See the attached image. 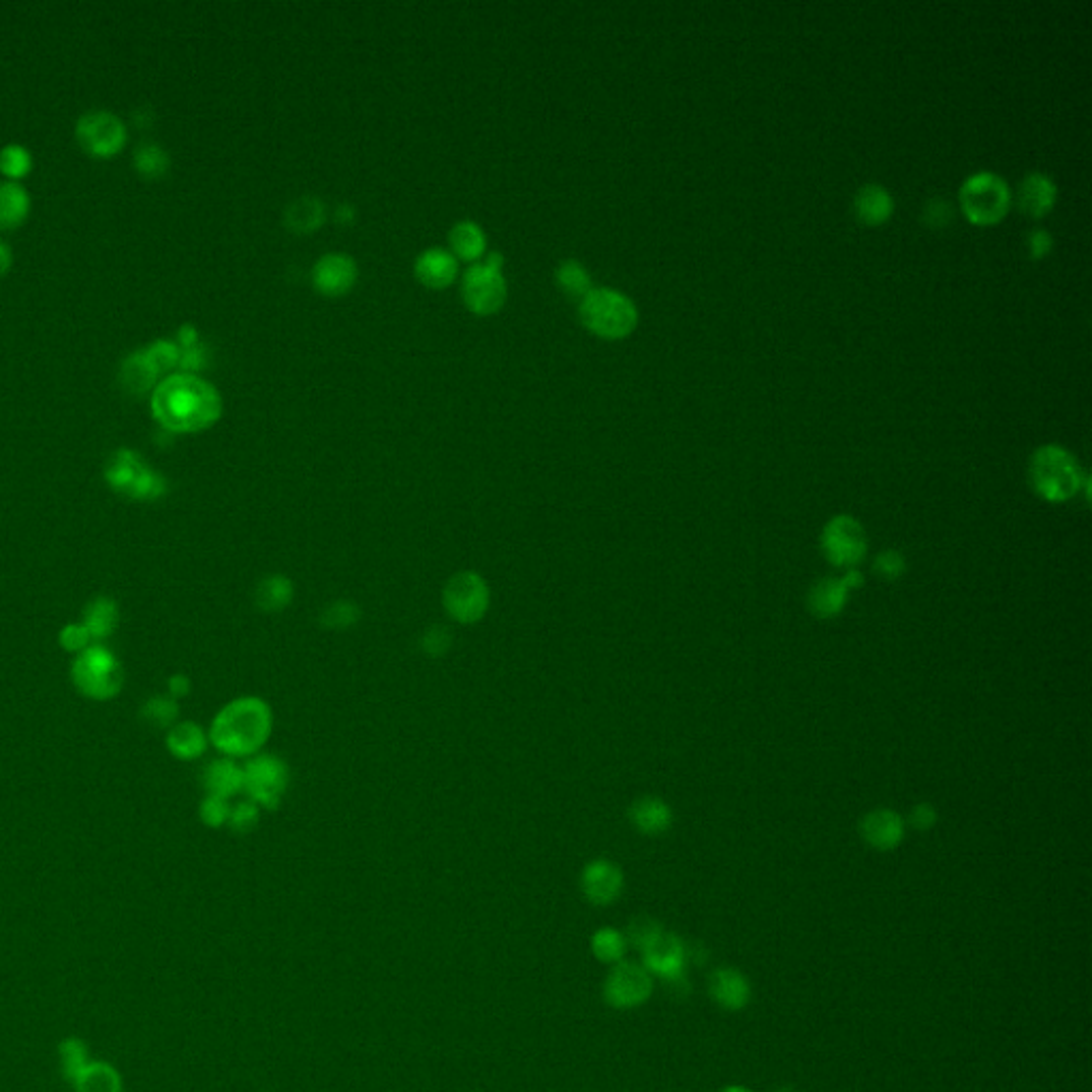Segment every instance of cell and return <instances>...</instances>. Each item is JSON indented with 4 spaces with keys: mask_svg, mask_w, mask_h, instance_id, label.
<instances>
[{
    "mask_svg": "<svg viewBox=\"0 0 1092 1092\" xmlns=\"http://www.w3.org/2000/svg\"><path fill=\"white\" fill-rule=\"evenodd\" d=\"M152 414L169 432L195 434L216 423L222 399L216 387L195 374H169L152 393Z\"/></svg>",
    "mask_w": 1092,
    "mask_h": 1092,
    "instance_id": "1",
    "label": "cell"
},
{
    "mask_svg": "<svg viewBox=\"0 0 1092 1092\" xmlns=\"http://www.w3.org/2000/svg\"><path fill=\"white\" fill-rule=\"evenodd\" d=\"M273 715L261 698L246 696L229 702L213 717L209 741L227 758H250L263 749L271 736Z\"/></svg>",
    "mask_w": 1092,
    "mask_h": 1092,
    "instance_id": "2",
    "label": "cell"
},
{
    "mask_svg": "<svg viewBox=\"0 0 1092 1092\" xmlns=\"http://www.w3.org/2000/svg\"><path fill=\"white\" fill-rule=\"evenodd\" d=\"M1029 483L1045 502H1067L1080 494L1086 474L1080 461L1058 444L1039 446L1029 461Z\"/></svg>",
    "mask_w": 1092,
    "mask_h": 1092,
    "instance_id": "3",
    "label": "cell"
},
{
    "mask_svg": "<svg viewBox=\"0 0 1092 1092\" xmlns=\"http://www.w3.org/2000/svg\"><path fill=\"white\" fill-rule=\"evenodd\" d=\"M583 325L599 337L621 339L638 325V308L615 288H591L581 302Z\"/></svg>",
    "mask_w": 1092,
    "mask_h": 1092,
    "instance_id": "4",
    "label": "cell"
},
{
    "mask_svg": "<svg viewBox=\"0 0 1092 1092\" xmlns=\"http://www.w3.org/2000/svg\"><path fill=\"white\" fill-rule=\"evenodd\" d=\"M958 203L967 220L977 227L1001 222L1012 207L1010 184L992 171H977L960 186Z\"/></svg>",
    "mask_w": 1092,
    "mask_h": 1092,
    "instance_id": "5",
    "label": "cell"
},
{
    "mask_svg": "<svg viewBox=\"0 0 1092 1092\" xmlns=\"http://www.w3.org/2000/svg\"><path fill=\"white\" fill-rule=\"evenodd\" d=\"M105 478L120 494L143 502L158 500L167 489L165 478L128 448L114 453L110 463H107Z\"/></svg>",
    "mask_w": 1092,
    "mask_h": 1092,
    "instance_id": "6",
    "label": "cell"
},
{
    "mask_svg": "<svg viewBox=\"0 0 1092 1092\" xmlns=\"http://www.w3.org/2000/svg\"><path fill=\"white\" fill-rule=\"evenodd\" d=\"M442 602L446 615L461 626H472L487 615L491 604V591L478 572L461 570L448 578L444 585Z\"/></svg>",
    "mask_w": 1092,
    "mask_h": 1092,
    "instance_id": "7",
    "label": "cell"
},
{
    "mask_svg": "<svg viewBox=\"0 0 1092 1092\" xmlns=\"http://www.w3.org/2000/svg\"><path fill=\"white\" fill-rule=\"evenodd\" d=\"M73 681L88 698L110 700L122 688V666L107 649L88 647L73 663Z\"/></svg>",
    "mask_w": 1092,
    "mask_h": 1092,
    "instance_id": "8",
    "label": "cell"
},
{
    "mask_svg": "<svg viewBox=\"0 0 1092 1092\" xmlns=\"http://www.w3.org/2000/svg\"><path fill=\"white\" fill-rule=\"evenodd\" d=\"M504 259L494 252L483 265L469 267L463 275V302L476 314L498 312L508 297V286L502 275Z\"/></svg>",
    "mask_w": 1092,
    "mask_h": 1092,
    "instance_id": "9",
    "label": "cell"
},
{
    "mask_svg": "<svg viewBox=\"0 0 1092 1092\" xmlns=\"http://www.w3.org/2000/svg\"><path fill=\"white\" fill-rule=\"evenodd\" d=\"M820 542L826 560L837 568L853 570L866 555V531L858 519L849 515L832 517L822 531Z\"/></svg>",
    "mask_w": 1092,
    "mask_h": 1092,
    "instance_id": "10",
    "label": "cell"
},
{
    "mask_svg": "<svg viewBox=\"0 0 1092 1092\" xmlns=\"http://www.w3.org/2000/svg\"><path fill=\"white\" fill-rule=\"evenodd\" d=\"M288 787V766L275 756H254L244 766V789L254 805L273 811Z\"/></svg>",
    "mask_w": 1092,
    "mask_h": 1092,
    "instance_id": "11",
    "label": "cell"
},
{
    "mask_svg": "<svg viewBox=\"0 0 1092 1092\" xmlns=\"http://www.w3.org/2000/svg\"><path fill=\"white\" fill-rule=\"evenodd\" d=\"M77 139L92 156H114L126 141V128L112 112H88L77 122Z\"/></svg>",
    "mask_w": 1092,
    "mask_h": 1092,
    "instance_id": "12",
    "label": "cell"
},
{
    "mask_svg": "<svg viewBox=\"0 0 1092 1092\" xmlns=\"http://www.w3.org/2000/svg\"><path fill=\"white\" fill-rule=\"evenodd\" d=\"M653 992L651 973L638 962H619L604 983V997L617 1010H632Z\"/></svg>",
    "mask_w": 1092,
    "mask_h": 1092,
    "instance_id": "13",
    "label": "cell"
},
{
    "mask_svg": "<svg viewBox=\"0 0 1092 1092\" xmlns=\"http://www.w3.org/2000/svg\"><path fill=\"white\" fill-rule=\"evenodd\" d=\"M862 583L864 578L858 570H847L843 578H822L809 591V611L820 619L837 617L847 604L849 591Z\"/></svg>",
    "mask_w": 1092,
    "mask_h": 1092,
    "instance_id": "14",
    "label": "cell"
},
{
    "mask_svg": "<svg viewBox=\"0 0 1092 1092\" xmlns=\"http://www.w3.org/2000/svg\"><path fill=\"white\" fill-rule=\"evenodd\" d=\"M642 962H645L642 967H645L649 973H655L670 983H677V981H683V971H685L688 956H685L683 941L677 935L663 930L655 941H651V944L642 950Z\"/></svg>",
    "mask_w": 1092,
    "mask_h": 1092,
    "instance_id": "15",
    "label": "cell"
},
{
    "mask_svg": "<svg viewBox=\"0 0 1092 1092\" xmlns=\"http://www.w3.org/2000/svg\"><path fill=\"white\" fill-rule=\"evenodd\" d=\"M581 886L587 901L604 907L615 903L624 890V873L611 860H593L583 871Z\"/></svg>",
    "mask_w": 1092,
    "mask_h": 1092,
    "instance_id": "16",
    "label": "cell"
},
{
    "mask_svg": "<svg viewBox=\"0 0 1092 1092\" xmlns=\"http://www.w3.org/2000/svg\"><path fill=\"white\" fill-rule=\"evenodd\" d=\"M1056 184L1050 176L1041 174V171H1033L1026 178L1020 180L1016 190V205L1022 213L1031 218H1043L1045 213H1050L1056 203Z\"/></svg>",
    "mask_w": 1092,
    "mask_h": 1092,
    "instance_id": "17",
    "label": "cell"
},
{
    "mask_svg": "<svg viewBox=\"0 0 1092 1092\" xmlns=\"http://www.w3.org/2000/svg\"><path fill=\"white\" fill-rule=\"evenodd\" d=\"M860 834L864 843L880 851H890L901 845L905 837V822L892 809H875L862 818Z\"/></svg>",
    "mask_w": 1092,
    "mask_h": 1092,
    "instance_id": "18",
    "label": "cell"
},
{
    "mask_svg": "<svg viewBox=\"0 0 1092 1092\" xmlns=\"http://www.w3.org/2000/svg\"><path fill=\"white\" fill-rule=\"evenodd\" d=\"M357 282V263L348 254H325L314 265V284L325 295H344Z\"/></svg>",
    "mask_w": 1092,
    "mask_h": 1092,
    "instance_id": "19",
    "label": "cell"
},
{
    "mask_svg": "<svg viewBox=\"0 0 1092 1092\" xmlns=\"http://www.w3.org/2000/svg\"><path fill=\"white\" fill-rule=\"evenodd\" d=\"M709 992L715 1003H719L727 1012H738L752 999V986L747 977L730 967H723L711 973Z\"/></svg>",
    "mask_w": 1092,
    "mask_h": 1092,
    "instance_id": "20",
    "label": "cell"
},
{
    "mask_svg": "<svg viewBox=\"0 0 1092 1092\" xmlns=\"http://www.w3.org/2000/svg\"><path fill=\"white\" fill-rule=\"evenodd\" d=\"M853 211L862 224L880 227L894 213V197L882 184H864L855 192Z\"/></svg>",
    "mask_w": 1092,
    "mask_h": 1092,
    "instance_id": "21",
    "label": "cell"
},
{
    "mask_svg": "<svg viewBox=\"0 0 1092 1092\" xmlns=\"http://www.w3.org/2000/svg\"><path fill=\"white\" fill-rule=\"evenodd\" d=\"M414 271L423 284L432 288H444L455 280L457 261L451 252L442 248H430L416 259Z\"/></svg>",
    "mask_w": 1092,
    "mask_h": 1092,
    "instance_id": "22",
    "label": "cell"
},
{
    "mask_svg": "<svg viewBox=\"0 0 1092 1092\" xmlns=\"http://www.w3.org/2000/svg\"><path fill=\"white\" fill-rule=\"evenodd\" d=\"M630 822L642 834H661L672 826V809L655 796H642L630 807Z\"/></svg>",
    "mask_w": 1092,
    "mask_h": 1092,
    "instance_id": "23",
    "label": "cell"
},
{
    "mask_svg": "<svg viewBox=\"0 0 1092 1092\" xmlns=\"http://www.w3.org/2000/svg\"><path fill=\"white\" fill-rule=\"evenodd\" d=\"M205 787L211 796L231 798L244 789V768L233 762V758L213 760L205 768Z\"/></svg>",
    "mask_w": 1092,
    "mask_h": 1092,
    "instance_id": "24",
    "label": "cell"
},
{
    "mask_svg": "<svg viewBox=\"0 0 1092 1092\" xmlns=\"http://www.w3.org/2000/svg\"><path fill=\"white\" fill-rule=\"evenodd\" d=\"M156 380H158V372L154 370L152 363H149L145 350H137L122 361L120 382L128 393L141 395V393L152 391L156 387Z\"/></svg>",
    "mask_w": 1092,
    "mask_h": 1092,
    "instance_id": "25",
    "label": "cell"
},
{
    "mask_svg": "<svg viewBox=\"0 0 1092 1092\" xmlns=\"http://www.w3.org/2000/svg\"><path fill=\"white\" fill-rule=\"evenodd\" d=\"M167 747L180 760H197L205 752L207 736L197 723L184 721L171 727L167 734Z\"/></svg>",
    "mask_w": 1092,
    "mask_h": 1092,
    "instance_id": "26",
    "label": "cell"
},
{
    "mask_svg": "<svg viewBox=\"0 0 1092 1092\" xmlns=\"http://www.w3.org/2000/svg\"><path fill=\"white\" fill-rule=\"evenodd\" d=\"M30 211V197L17 182L0 184V231L15 229L24 222Z\"/></svg>",
    "mask_w": 1092,
    "mask_h": 1092,
    "instance_id": "27",
    "label": "cell"
},
{
    "mask_svg": "<svg viewBox=\"0 0 1092 1092\" xmlns=\"http://www.w3.org/2000/svg\"><path fill=\"white\" fill-rule=\"evenodd\" d=\"M295 595V587L282 574H271L259 583L254 591V602L265 613H280L284 611Z\"/></svg>",
    "mask_w": 1092,
    "mask_h": 1092,
    "instance_id": "28",
    "label": "cell"
},
{
    "mask_svg": "<svg viewBox=\"0 0 1092 1092\" xmlns=\"http://www.w3.org/2000/svg\"><path fill=\"white\" fill-rule=\"evenodd\" d=\"M284 222L295 233H310L325 222V203L316 197H302L288 205Z\"/></svg>",
    "mask_w": 1092,
    "mask_h": 1092,
    "instance_id": "29",
    "label": "cell"
},
{
    "mask_svg": "<svg viewBox=\"0 0 1092 1092\" xmlns=\"http://www.w3.org/2000/svg\"><path fill=\"white\" fill-rule=\"evenodd\" d=\"M448 242H451L453 246V252L457 256H461V259L465 261H474L478 259V256H483L485 252V246H487V238L483 229L476 224V222H459L451 229V233H448Z\"/></svg>",
    "mask_w": 1092,
    "mask_h": 1092,
    "instance_id": "30",
    "label": "cell"
},
{
    "mask_svg": "<svg viewBox=\"0 0 1092 1092\" xmlns=\"http://www.w3.org/2000/svg\"><path fill=\"white\" fill-rule=\"evenodd\" d=\"M116 621H118V608L116 604L112 602V599L107 597H99L94 599V602L83 611V628L88 630L90 638H107L114 630H116Z\"/></svg>",
    "mask_w": 1092,
    "mask_h": 1092,
    "instance_id": "31",
    "label": "cell"
},
{
    "mask_svg": "<svg viewBox=\"0 0 1092 1092\" xmlns=\"http://www.w3.org/2000/svg\"><path fill=\"white\" fill-rule=\"evenodd\" d=\"M135 167L141 176L145 178H160L169 169V156L165 149L156 143H141L135 149Z\"/></svg>",
    "mask_w": 1092,
    "mask_h": 1092,
    "instance_id": "32",
    "label": "cell"
},
{
    "mask_svg": "<svg viewBox=\"0 0 1092 1092\" xmlns=\"http://www.w3.org/2000/svg\"><path fill=\"white\" fill-rule=\"evenodd\" d=\"M361 608L352 599H337V602L325 606L323 615H320V624L329 630H348L359 624Z\"/></svg>",
    "mask_w": 1092,
    "mask_h": 1092,
    "instance_id": "33",
    "label": "cell"
},
{
    "mask_svg": "<svg viewBox=\"0 0 1092 1092\" xmlns=\"http://www.w3.org/2000/svg\"><path fill=\"white\" fill-rule=\"evenodd\" d=\"M557 282L574 297H585L593 288L589 271L578 261H564L557 269Z\"/></svg>",
    "mask_w": 1092,
    "mask_h": 1092,
    "instance_id": "34",
    "label": "cell"
},
{
    "mask_svg": "<svg viewBox=\"0 0 1092 1092\" xmlns=\"http://www.w3.org/2000/svg\"><path fill=\"white\" fill-rule=\"evenodd\" d=\"M593 954L602 962H619L626 954V937L615 928H602L593 935Z\"/></svg>",
    "mask_w": 1092,
    "mask_h": 1092,
    "instance_id": "35",
    "label": "cell"
},
{
    "mask_svg": "<svg viewBox=\"0 0 1092 1092\" xmlns=\"http://www.w3.org/2000/svg\"><path fill=\"white\" fill-rule=\"evenodd\" d=\"M30 167H33V156L24 145L11 143L0 149V171H3L7 178L11 180L24 178L30 171Z\"/></svg>",
    "mask_w": 1092,
    "mask_h": 1092,
    "instance_id": "36",
    "label": "cell"
},
{
    "mask_svg": "<svg viewBox=\"0 0 1092 1092\" xmlns=\"http://www.w3.org/2000/svg\"><path fill=\"white\" fill-rule=\"evenodd\" d=\"M143 350H145L149 363H152L154 370L158 372V376L169 374L174 368H180V346L176 344V341L158 339V341H154V344H149Z\"/></svg>",
    "mask_w": 1092,
    "mask_h": 1092,
    "instance_id": "37",
    "label": "cell"
},
{
    "mask_svg": "<svg viewBox=\"0 0 1092 1092\" xmlns=\"http://www.w3.org/2000/svg\"><path fill=\"white\" fill-rule=\"evenodd\" d=\"M143 717L158 727H174L178 719V704L171 698H152L143 706Z\"/></svg>",
    "mask_w": 1092,
    "mask_h": 1092,
    "instance_id": "38",
    "label": "cell"
},
{
    "mask_svg": "<svg viewBox=\"0 0 1092 1092\" xmlns=\"http://www.w3.org/2000/svg\"><path fill=\"white\" fill-rule=\"evenodd\" d=\"M875 574L886 578V581H896V578H901L907 570V562L905 557L898 553V551H882L880 555L875 557Z\"/></svg>",
    "mask_w": 1092,
    "mask_h": 1092,
    "instance_id": "39",
    "label": "cell"
},
{
    "mask_svg": "<svg viewBox=\"0 0 1092 1092\" xmlns=\"http://www.w3.org/2000/svg\"><path fill=\"white\" fill-rule=\"evenodd\" d=\"M661 933H663V928L655 922L653 917H636V919H632V924L628 928V939H630V944H634L642 952Z\"/></svg>",
    "mask_w": 1092,
    "mask_h": 1092,
    "instance_id": "40",
    "label": "cell"
},
{
    "mask_svg": "<svg viewBox=\"0 0 1092 1092\" xmlns=\"http://www.w3.org/2000/svg\"><path fill=\"white\" fill-rule=\"evenodd\" d=\"M453 645V636L446 628L434 626L427 630L421 638V649L430 657H442Z\"/></svg>",
    "mask_w": 1092,
    "mask_h": 1092,
    "instance_id": "41",
    "label": "cell"
},
{
    "mask_svg": "<svg viewBox=\"0 0 1092 1092\" xmlns=\"http://www.w3.org/2000/svg\"><path fill=\"white\" fill-rule=\"evenodd\" d=\"M259 818H261L259 805H254L252 800H248V802H240L238 807H231L229 826H231L235 832H248V830H252L256 824H259Z\"/></svg>",
    "mask_w": 1092,
    "mask_h": 1092,
    "instance_id": "42",
    "label": "cell"
},
{
    "mask_svg": "<svg viewBox=\"0 0 1092 1092\" xmlns=\"http://www.w3.org/2000/svg\"><path fill=\"white\" fill-rule=\"evenodd\" d=\"M229 816H231V807L227 798L207 794L205 800L201 802V820L211 828L229 824Z\"/></svg>",
    "mask_w": 1092,
    "mask_h": 1092,
    "instance_id": "43",
    "label": "cell"
},
{
    "mask_svg": "<svg viewBox=\"0 0 1092 1092\" xmlns=\"http://www.w3.org/2000/svg\"><path fill=\"white\" fill-rule=\"evenodd\" d=\"M90 640L92 638H90L88 630H85L81 624L79 626H67L60 634V645L64 649H69V651H79L81 653L83 649H88Z\"/></svg>",
    "mask_w": 1092,
    "mask_h": 1092,
    "instance_id": "44",
    "label": "cell"
},
{
    "mask_svg": "<svg viewBox=\"0 0 1092 1092\" xmlns=\"http://www.w3.org/2000/svg\"><path fill=\"white\" fill-rule=\"evenodd\" d=\"M205 363H207V352H205V348L201 344L180 350V368L186 374H195V372L203 370Z\"/></svg>",
    "mask_w": 1092,
    "mask_h": 1092,
    "instance_id": "45",
    "label": "cell"
},
{
    "mask_svg": "<svg viewBox=\"0 0 1092 1092\" xmlns=\"http://www.w3.org/2000/svg\"><path fill=\"white\" fill-rule=\"evenodd\" d=\"M1026 248H1029L1033 259H1043V256L1052 250V235L1045 229H1033L1026 238Z\"/></svg>",
    "mask_w": 1092,
    "mask_h": 1092,
    "instance_id": "46",
    "label": "cell"
},
{
    "mask_svg": "<svg viewBox=\"0 0 1092 1092\" xmlns=\"http://www.w3.org/2000/svg\"><path fill=\"white\" fill-rule=\"evenodd\" d=\"M950 216H952L950 203L944 201V199H933V201H928V205H926V209H924V220H926V224H930V227H944V224H948Z\"/></svg>",
    "mask_w": 1092,
    "mask_h": 1092,
    "instance_id": "47",
    "label": "cell"
},
{
    "mask_svg": "<svg viewBox=\"0 0 1092 1092\" xmlns=\"http://www.w3.org/2000/svg\"><path fill=\"white\" fill-rule=\"evenodd\" d=\"M909 822L913 828L917 830H930L935 824H937V811L933 805L928 802H922V805H915L909 813Z\"/></svg>",
    "mask_w": 1092,
    "mask_h": 1092,
    "instance_id": "48",
    "label": "cell"
},
{
    "mask_svg": "<svg viewBox=\"0 0 1092 1092\" xmlns=\"http://www.w3.org/2000/svg\"><path fill=\"white\" fill-rule=\"evenodd\" d=\"M197 344H201V341H199V331H197L195 327H192V325H184V327L178 331V346H180V350H184V348H192V346H197Z\"/></svg>",
    "mask_w": 1092,
    "mask_h": 1092,
    "instance_id": "49",
    "label": "cell"
},
{
    "mask_svg": "<svg viewBox=\"0 0 1092 1092\" xmlns=\"http://www.w3.org/2000/svg\"><path fill=\"white\" fill-rule=\"evenodd\" d=\"M169 690H171V694H174V696H186L188 690H190V683H188L186 677L178 675V677H174V679L169 681Z\"/></svg>",
    "mask_w": 1092,
    "mask_h": 1092,
    "instance_id": "50",
    "label": "cell"
},
{
    "mask_svg": "<svg viewBox=\"0 0 1092 1092\" xmlns=\"http://www.w3.org/2000/svg\"><path fill=\"white\" fill-rule=\"evenodd\" d=\"M11 267V250L7 244L0 242V275H5Z\"/></svg>",
    "mask_w": 1092,
    "mask_h": 1092,
    "instance_id": "51",
    "label": "cell"
},
{
    "mask_svg": "<svg viewBox=\"0 0 1092 1092\" xmlns=\"http://www.w3.org/2000/svg\"><path fill=\"white\" fill-rule=\"evenodd\" d=\"M352 216H355V209H352L350 205H346V203H344V205H341V207H339V213H337V218H339V222H344V224H348V222L352 220Z\"/></svg>",
    "mask_w": 1092,
    "mask_h": 1092,
    "instance_id": "52",
    "label": "cell"
},
{
    "mask_svg": "<svg viewBox=\"0 0 1092 1092\" xmlns=\"http://www.w3.org/2000/svg\"><path fill=\"white\" fill-rule=\"evenodd\" d=\"M719 1092H752V1090L745 1088V1086H725Z\"/></svg>",
    "mask_w": 1092,
    "mask_h": 1092,
    "instance_id": "53",
    "label": "cell"
},
{
    "mask_svg": "<svg viewBox=\"0 0 1092 1092\" xmlns=\"http://www.w3.org/2000/svg\"><path fill=\"white\" fill-rule=\"evenodd\" d=\"M775 1092H794V1090H791V1088H779V1090H775Z\"/></svg>",
    "mask_w": 1092,
    "mask_h": 1092,
    "instance_id": "54",
    "label": "cell"
}]
</instances>
